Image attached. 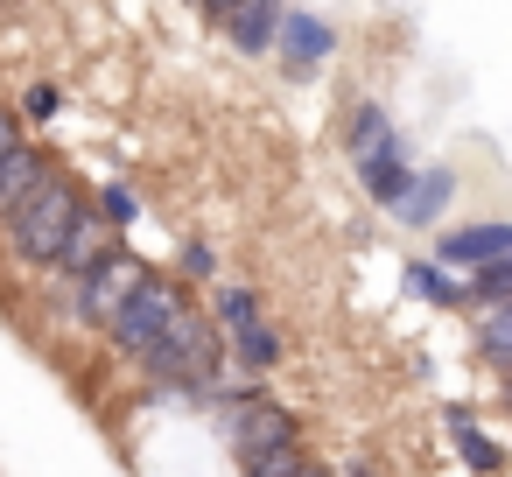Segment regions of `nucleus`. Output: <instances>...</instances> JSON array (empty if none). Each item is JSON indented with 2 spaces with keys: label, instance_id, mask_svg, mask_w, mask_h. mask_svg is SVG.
<instances>
[{
  "label": "nucleus",
  "instance_id": "obj_20",
  "mask_svg": "<svg viewBox=\"0 0 512 477\" xmlns=\"http://www.w3.org/2000/svg\"><path fill=\"white\" fill-rule=\"evenodd\" d=\"M302 470H309L302 442H288V449H260V456H239V477H302Z\"/></svg>",
  "mask_w": 512,
  "mask_h": 477
},
{
  "label": "nucleus",
  "instance_id": "obj_5",
  "mask_svg": "<svg viewBox=\"0 0 512 477\" xmlns=\"http://www.w3.org/2000/svg\"><path fill=\"white\" fill-rule=\"evenodd\" d=\"M421 260H435L442 274H477V267H491V260H512V225H498V218H477V225H449V232H435V246L421 253Z\"/></svg>",
  "mask_w": 512,
  "mask_h": 477
},
{
  "label": "nucleus",
  "instance_id": "obj_2",
  "mask_svg": "<svg viewBox=\"0 0 512 477\" xmlns=\"http://www.w3.org/2000/svg\"><path fill=\"white\" fill-rule=\"evenodd\" d=\"M148 274H155V267H148V260H141V253L120 239V246H113L99 267H85L78 281H57V302L71 309V323H85V330H106V323L127 309V295H134Z\"/></svg>",
  "mask_w": 512,
  "mask_h": 477
},
{
  "label": "nucleus",
  "instance_id": "obj_19",
  "mask_svg": "<svg viewBox=\"0 0 512 477\" xmlns=\"http://www.w3.org/2000/svg\"><path fill=\"white\" fill-rule=\"evenodd\" d=\"M85 204H92V218H99V225H113V232H127V225L141 218V197H134V183H120V176H113V183H99V197H85Z\"/></svg>",
  "mask_w": 512,
  "mask_h": 477
},
{
  "label": "nucleus",
  "instance_id": "obj_24",
  "mask_svg": "<svg viewBox=\"0 0 512 477\" xmlns=\"http://www.w3.org/2000/svg\"><path fill=\"white\" fill-rule=\"evenodd\" d=\"M197 8H204V15H211V22H218V15H225V8H232V0H197Z\"/></svg>",
  "mask_w": 512,
  "mask_h": 477
},
{
  "label": "nucleus",
  "instance_id": "obj_21",
  "mask_svg": "<svg viewBox=\"0 0 512 477\" xmlns=\"http://www.w3.org/2000/svg\"><path fill=\"white\" fill-rule=\"evenodd\" d=\"M57 113H64V92H57V85H29V92H22V120L43 127V120H57Z\"/></svg>",
  "mask_w": 512,
  "mask_h": 477
},
{
  "label": "nucleus",
  "instance_id": "obj_17",
  "mask_svg": "<svg viewBox=\"0 0 512 477\" xmlns=\"http://www.w3.org/2000/svg\"><path fill=\"white\" fill-rule=\"evenodd\" d=\"M470 323H477V330H470V337H477V358H484L491 372H505V365H512V309H477Z\"/></svg>",
  "mask_w": 512,
  "mask_h": 477
},
{
  "label": "nucleus",
  "instance_id": "obj_18",
  "mask_svg": "<svg viewBox=\"0 0 512 477\" xmlns=\"http://www.w3.org/2000/svg\"><path fill=\"white\" fill-rule=\"evenodd\" d=\"M463 295H470V316L477 309H512V260H491V267L463 274Z\"/></svg>",
  "mask_w": 512,
  "mask_h": 477
},
{
  "label": "nucleus",
  "instance_id": "obj_25",
  "mask_svg": "<svg viewBox=\"0 0 512 477\" xmlns=\"http://www.w3.org/2000/svg\"><path fill=\"white\" fill-rule=\"evenodd\" d=\"M344 477H372V463H344Z\"/></svg>",
  "mask_w": 512,
  "mask_h": 477
},
{
  "label": "nucleus",
  "instance_id": "obj_11",
  "mask_svg": "<svg viewBox=\"0 0 512 477\" xmlns=\"http://www.w3.org/2000/svg\"><path fill=\"white\" fill-rule=\"evenodd\" d=\"M288 358V344H281V330L260 316V323H246V330H232L225 337V365L239 372V379H267L274 365Z\"/></svg>",
  "mask_w": 512,
  "mask_h": 477
},
{
  "label": "nucleus",
  "instance_id": "obj_14",
  "mask_svg": "<svg viewBox=\"0 0 512 477\" xmlns=\"http://www.w3.org/2000/svg\"><path fill=\"white\" fill-rule=\"evenodd\" d=\"M400 281L414 288V302H428V309H456V316H470V295H463V281L456 274H442L435 260H400Z\"/></svg>",
  "mask_w": 512,
  "mask_h": 477
},
{
  "label": "nucleus",
  "instance_id": "obj_6",
  "mask_svg": "<svg viewBox=\"0 0 512 477\" xmlns=\"http://www.w3.org/2000/svg\"><path fill=\"white\" fill-rule=\"evenodd\" d=\"M274 57L288 64V78H309V71H323L337 57V29L323 15H309V8H288L281 15V36H274Z\"/></svg>",
  "mask_w": 512,
  "mask_h": 477
},
{
  "label": "nucleus",
  "instance_id": "obj_1",
  "mask_svg": "<svg viewBox=\"0 0 512 477\" xmlns=\"http://www.w3.org/2000/svg\"><path fill=\"white\" fill-rule=\"evenodd\" d=\"M78 211H85V190H78L64 169H50V176L29 190V204H22V211L0 218V232H8V253H15L22 267H50V260H57V246L71 239Z\"/></svg>",
  "mask_w": 512,
  "mask_h": 477
},
{
  "label": "nucleus",
  "instance_id": "obj_9",
  "mask_svg": "<svg viewBox=\"0 0 512 477\" xmlns=\"http://www.w3.org/2000/svg\"><path fill=\"white\" fill-rule=\"evenodd\" d=\"M449 204H456V169H414V183H407V197H400L393 218L407 232H435L449 218Z\"/></svg>",
  "mask_w": 512,
  "mask_h": 477
},
{
  "label": "nucleus",
  "instance_id": "obj_13",
  "mask_svg": "<svg viewBox=\"0 0 512 477\" xmlns=\"http://www.w3.org/2000/svg\"><path fill=\"white\" fill-rule=\"evenodd\" d=\"M393 134H400V127H393V113H386L379 99H358V106L344 113V155H351V169H358V162H372Z\"/></svg>",
  "mask_w": 512,
  "mask_h": 477
},
{
  "label": "nucleus",
  "instance_id": "obj_10",
  "mask_svg": "<svg viewBox=\"0 0 512 477\" xmlns=\"http://www.w3.org/2000/svg\"><path fill=\"white\" fill-rule=\"evenodd\" d=\"M113 246H120V232H113V225H99V218H92V204H85V211H78V225H71V239H64V246H57V260H50V274H57V281H78V274H85V267H99Z\"/></svg>",
  "mask_w": 512,
  "mask_h": 477
},
{
  "label": "nucleus",
  "instance_id": "obj_3",
  "mask_svg": "<svg viewBox=\"0 0 512 477\" xmlns=\"http://www.w3.org/2000/svg\"><path fill=\"white\" fill-rule=\"evenodd\" d=\"M204 414H211V435H218L232 456H260V449H288V442H302V421H295L281 400H267L260 386H246V393H218Z\"/></svg>",
  "mask_w": 512,
  "mask_h": 477
},
{
  "label": "nucleus",
  "instance_id": "obj_7",
  "mask_svg": "<svg viewBox=\"0 0 512 477\" xmlns=\"http://www.w3.org/2000/svg\"><path fill=\"white\" fill-rule=\"evenodd\" d=\"M281 15H288V0H232L218 15V29H225V43L239 57H267L274 36H281Z\"/></svg>",
  "mask_w": 512,
  "mask_h": 477
},
{
  "label": "nucleus",
  "instance_id": "obj_8",
  "mask_svg": "<svg viewBox=\"0 0 512 477\" xmlns=\"http://www.w3.org/2000/svg\"><path fill=\"white\" fill-rule=\"evenodd\" d=\"M358 183H365V197H372L379 211H400V197H407V183H414V148H407V134H393L372 162H358Z\"/></svg>",
  "mask_w": 512,
  "mask_h": 477
},
{
  "label": "nucleus",
  "instance_id": "obj_22",
  "mask_svg": "<svg viewBox=\"0 0 512 477\" xmlns=\"http://www.w3.org/2000/svg\"><path fill=\"white\" fill-rule=\"evenodd\" d=\"M176 267H183V281H218V253H211L204 239H190V246L176 253Z\"/></svg>",
  "mask_w": 512,
  "mask_h": 477
},
{
  "label": "nucleus",
  "instance_id": "obj_4",
  "mask_svg": "<svg viewBox=\"0 0 512 477\" xmlns=\"http://www.w3.org/2000/svg\"><path fill=\"white\" fill-rule=\"evenodd\" d=\"M183 302H190V288H183V281H169V274H148V281L127 295V309L106 323L113 351H120V358H141V351H148V344L169 330V316H176Z\"/></svg>",
  "mask_w": 512,
  "mask_h": 477
},
{
  "label": "nucleus",
  "instance_id": "obj_23",
  "mask_svg": "<svg viewBox=\"0 0 512 477\" xmlns=\"http://www.w3.org/2000/svg\"><path fill=\"white\" fill-rule=\"evenodd\" d=\"M15 141H22V127H15V113H8V106H0V155H8Z\"/></svg>",
  "mask_w": 512,
  "mask_h": 477
},
{
  "label": "nucleus",
  "instance_id": "obj_26",
  "mask_svg": "<svg viewBox=\"0 0 512 477\" xmlns=\"http://www.w3.org/2000/svg\"><path fill=\"white\" fill-rule=\"evenodd\" d=\"M302 477H337V470H323V463H309V470H302Z\"/></svg>",
  "mask_w": 512,
  "mask_h": 477
},
{
  "label": "nucleus",
  "instance_id": "obj_12",
  "mask_svg": "<svg viewBox=\"0 0 512 477\" xmlns=\"http://www.w3.org/2000/svg\"><path fill=\"white\" fill-rule=\"evenodd\" d=\"M50 169H57V162H50V148H36V141H15L8 155H0V218L22 211V204H29V190H36Z\"/></svg>",
  "mask_w": 512,
  "mask_h": 477
},
{
  "label": "nucleus",
  "instance_id": "obj_16",
  "mask_svg": "<svg viewBox=\"0 0 512 477\" xmlns=\"http://www.w3.org/2000/svg\"><path fill=\"white\" fill-rule=\"evenodd\" d=\"M442 421H449V435H456V449H463V463H470V470H484V477H491V470L505 463V449L477 428V407H449Z\"/></svg>",
  "mask_w": 512,
  "mask_h": 477
},
{
  "label": "nucleus",
  "instance_id": "obj_15",
  "mask_svg": "<svg viewBox=\"0 0 512 477\" xmlns=\"http://www.w3.org/2000/svg\"><path fill=\"white\" fill-rule=\"evenodd\" d=\"M204 316L218 323V337H232V330L260 323V295H253L246 281H211V309H204Z\"/></svg>",
  "mask_w": 512,
  "mask_h": 477
}]
</instances>
